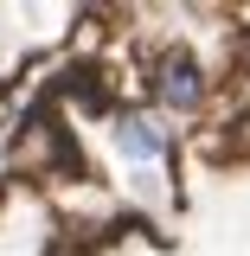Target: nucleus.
<instances>
[{"instance_id":"2","label":"nucleus","mask_w":250,"mask_h":256,"mask_svg":"<svg viewBox=\"0 0 250 256\" xmlns=\"http://www.w3.org/2000/svg\"><path fill=\"white\" fill-rule=\"evenodd\" d=\"M116 141H122V154L135 160V166H160V160H167V128H160L154 116H122V122H116Z\"/></svg>"},{"instance_id":"1","label":"nucleus","mask_w":250,"mask_h":256,"mask_svg":"<svg viewBox=\"0 0 250 256\" xmlns=\"http://www.w3.org/2000/svg\"><path fill=\"white\" fill-rule=\"evenodd\" d=\"M154 96L167 102V109H199V96H205L199 64H192V58H160V70H154Z\"/></svg>"}]
</instances>
